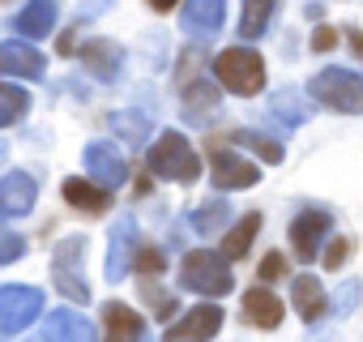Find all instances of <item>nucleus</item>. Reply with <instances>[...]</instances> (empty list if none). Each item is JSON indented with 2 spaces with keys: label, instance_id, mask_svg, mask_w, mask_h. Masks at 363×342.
<instances>
[{
  "label": "nucleus",
  "instance_id": "c9c22d12",
  "mask_svg": "<svg viewBox=\"0 0 363 342\" xmlns=\"http://www.w3.org/2000/svg\"><path fill=\"white\" fill-rule=\"evenodd\" d=\"M150 5H154L158 13H167V9H175V0H150Z\"/></svg>",
  "mask_w": 363,
  "mask_h": 342
},
{
  "label": "nucleus",
  "instance_id": "a878e982",
  "mask_svg": "<svg viewBox=\"0 0 363 342\" xmlns=\"http://www.w3.org/2000/svg\"><path fill=\"white\" fill-rule=\"evenodd\" d=\"M274 116H278L282 124H291V128H295V124H303V120H308V103H299V94H295V90H278V94H274Z\"/></svg>",
  "mask_w": 363,
  "mask_h": 342
},
{
  "label": "nucleus",
  "instance_id": "473e14b6",
  "mask_svg": "<svg viewBox=\"0 0 363 342\" xmlns=\"http://www.w3.org/2000/svg\"><path fill=\"white\" fill-rule=\"evenodd\" d=\"M111 124H116L120 133H133V141H141V133H145V120H141V116H116Z\"/></svg>",
  "mask_w": 363,
  "mask_h": 342
},
{
  "label": "nucleus",
  "instance_id": "9d476101",
  "mask_svg": "<svg viewBox=\"0 0 363 342\" xmlns=\"http://www.w3.org/2000/svg\"><path fill=\"white\" fill-rule=\"evenodd\" d=\"M86 171L103 184V189H120L128 180V167H124V154L111 145V141H94L86 145Z\"/></svg>",
  "mask_w": 363,
  "mask_h": 342
},
{
  "label": "nucleus",
  "instance_id": "f03ea898",
  "mask_svg": "<svg viewBox=\"0 0 363 342\" xmlns=\"http://www.w3.org/2000/svg\"><path fill=\"white\" fill-rule=\"evenodd\" d=\"M150 171L162 180H175V184H193L201 176V162L193 154V145L179 137V133H162L150 150Z\"/></svg>",
  "mask_w": 363,
  "mask_h": 342
},
{
  "label": "nucleus",
  "instance_id": "2eb2a0df",
  "mask_svg": "<svg viewBox=\"0 0 363 342\" xmlns=\"http://www.w3.org/2000/svg\"><path fill=\"white\" fill-rule=\"evenodd\" d=\"M82 60H86V69H90L99 82H116L120 69H124V52H120L111 39H90L86 52H82Z\"/></svg>",
  "mask_w": 363,
  "mask_h": 342
},
{
  "label": "nucleus",
  "instance_id": "6ab92c4d",
  "mask_svg": "<svg viewBox=\"0 0 363 342\" xmlns=\"http://www.w3.org/2000/svg\"><path fill=\"white\" fill-rule=\"evenodd\" d=\"M184 116H189L193 124L214 120V116H218V90H214L210 82H193V86L184 90Z\"/></svg>",
  "mask_w": 363,
  "mask_h": 342
},
{
  "label": "nucleus",
  "instance_id": "f257e3e1",
  "mask_svg": "<svg viewBox=\"0 0 363 342\" xmlns=\"http://www.w3.org/2000/svg\"><path fill=\"white\" fill-rule=\"evenodd\" d=\"M312 99L333 107V111H346V116H363V77L354 69H320L312 77Z\"/></svg>",
  "mask_w": 363,
  "mask_h": 342
},
{
  "label": "nucleus",
  "instance_id": "f8f14e48",
  "mask_svg": "<svg viewBox=\"0 0 363 342\" xmlns=\"http://www.w3.org/2000/svg\"><path fill=\"white\" fill-rule=\"evenodd\" d=\"M39 342H94V325L82 312H73V308H56L43 321V338Z\"/></svg>",
  "mask_w": 363,
  "mask_h": 342
},
{
  "label": "nucleus",
  "instance_id": "412c9836",
  "mask_svg": "<svg viewBox=\"0 0 363 342\" xmlns=\"http://www.w3.org/2000/svg\"><path fill=\"white\" fill-rule=\"evenodd\" d=\"M141 338V316L124 308L120 299L107 304V342H137Z\"/></svg>",
  "mask_w": 363,
  "mask_h": 342
},
{
  "label": "nucleus",
  "instance_id": "39448f33",
  "mask_svg": "<svg viewBox=\"0 0 363 342\" xmlns=\"http://www.w3.org/2000/svg\"><path fill=\"white\" fill-rule=\"evenodd\" d=\"M82 248H86L82 236H65V240L56 244V253H52V278H56V291L69 295L73 304H86V299H90V287H86L82 274H77Z\"/></svg>",
  "mask_w": 363,
  "mask_h": 342
},
{
  "label": "nucleus",
  "instance_id": "4be33fe9",
  "mask_svg": "<svg viewBox=\"0 0 363 342\" xmlns=\"http://www.w3.org/2000/svg\"><path fill=\"white\" fill-rule=\"evenodd\" d=\"M56 26V0H30L18 13V31L22 35H48Z\"/></svg>",
  "mask_w": 363,
  "mask_h": 342
},
{
  "label": "nucleus",
  "instance_id": "2f4dec72",
  "mask_svg": "<svg viewBox=\"0 0 363 342\" xmlns=\"http://www.w3.org/2000/svg\"><path fill=\"white\" fill-rule=\"evenodd\" d=\"M346 257H350V240H333V244L325 248V265H329V270H337Z\"/></svg>",
  "mask_w": 363,
  "mask_h": 342
},
{
  "label": "nucleus",
  "instance_id": "bb28decb",
  "mask_svg": "<svg viewBox=\"0 0 363 342\" xmlns=\"http://www.w3.org/2000/svg\"><path fill=\"white\" fill-rule=\"evenodd\" d=\"M227 214H231V206H223V202H206V206L193 214V227H197L201 236H210V231H218V227L227 223Z\"/></svg>",
  "mask_w": 363,
  "mask_h": 342
},
{
  "label": "nucleus",
  "instance_id": "ddd939ff",
  "mask_svg": "<svg viewBox=\"0 0 363 342\" xmlns=\"http://www.w3.org/2000/svg\"><path fill=\"white\" fill-rule=\"evenodd\" d=\"M35 180L26 176V171H13V176H5L0 180V219H22V214H30V206H35Z\"/></svg>",
  "mask_w": 363,
  "mask_h": 342
},
{
  "label": "nucleus",
  "instance_id": "aec40b11",
  "mask_svg": "<svg viewBox=\"0 0 363 342\" xmlns=\"http://www.w3.org/2000/svg\"><path fill=\"white\" fill-rule=\"evenodd\" d=\"M65 202L82 214H103L107 210V189L90 180H65Z\"/></svg>",
  "mask_w": 363,
  "mask_h": 342
},
{
  "label": "nucleus",
  "instance_id": "dca6fc26",
  "mask_svg": "<svg viewBox=\"0 0 363 342\" xmlns=\"http://www.w3.org/2000/svg\"><path fill=\"white\" fill-rule=\"evenodd\" d=\"M244 321L257 325V329H278V325H282V304H278V295L265 291V287H252V291L244 295Z\"/></svg>",
  "mask_w": 363,
  "mask_h": 342
},
{
  "label": "nucleus",
  "instance_id": "7ed1b4c3",
  "mask_svg": "<svg viewBox=\"0 0 363 342\" xmlns=\"http://www.w3.org/2000/svg\"><path fill=\"white\" fill-rule=\"evenodd\" d=\"M179 282H184L189 291H197V295H214V299L235 287V278L227 270V257L223 253H206V248L184 257V265H179Z\"/></svg>",
  "mask_w": 363,
  "mask_h": 342
},
{
  "label": "nucleus",
  "instance_id": "7c9ffc66",
  "mask_svg": "<svg viewBox=\"0 0 363 342\" xmlns=\"http://www.w3.org/2000/svg\"><path fill=\"white\" fill-rule=\"evenodd\" d=\"M282 274H286V257H282V253H269V257L261 261V278L274 282V278H282Z\"/></svg>",
  "mask_w": 363,
  "mask_h": 342
},
{
  "label": "nucleus",
  "instance_id": "72a5a7b5",
  "mask_svg": "<svg viewBox=\"0 0 363 342\" xmlns=\"http://www.w3.org/2000/svg\"><path fill=\"white\" fill-rule=\"evenodd\" d=\"M137 270H145V274H158V270H162V253H154V248H145V253L137 257Z\"/></svg>",
  "mask_w": 363,
  "mask_h": 342
},
{
  "label": "nucleus",
  "instance_id": "5701e85b",
  "mask_svg": "<svg viewBox=\"0 0 363 342\" xmlns=\"http://www.w3.org/2000/svg\"><path fill=\"white\" fill-rule=\"evenodd\" d=\"M278 9V0H244V13H240V35L244 39H261L269 18Z\"/></svg>",
  "mask_w": 363,
  "mask_h": 342
},
{
  "label": "nucleus",
  "instance_id": "4468645a",
  "mask_svg": "<svg viewBox=\"0 0 363 342\" xmlns=\"http://www.w3.org/2000/svg\"><path fill=\"white\" fill-rule=\"evenodd\" d=\"M0 73H9V77H43V56L30 48V43H0Z\"/></svg>",
  "mask_w": 363,
  "mask_h": 342
},
{
  "label": "nucleus",
  "instance_id": "cd10ccee",
  "mask_svg": "<svg viewBox=\"0 0 363 342\" xmlns=\"http://www.w3.org/2000/svg\"><path fill=\"white\" fill-rule=\"evenodd\" d=\"M235 141H240V145H248V150H257L265 162H282V145H278V141H269V137H261V133H235Z\"/></svg>",
  "mask_w": 363,
  "mask_h": 342
},
{
  "label": "nucleus",
  "instance_id": "f704fd0d",
  "mask_svg": "<svg viewBox=\"0 0 363 342\" xmlns=\"http://www.w3.org/2000/svg\"><path fill=\"white\" fill-rule=\"evenodd\" d=\"M312 48H320V52H325V48H333V31H316V39H312Z\"/></svg>",
  "mask_w": 363,
  "mask_h": 342
},
{
  "label": "nucleus",
  "instance_id": "9b49d317",
  "mask_svg": "<svg viewBox=\"0 0 363 342\" xmlns=\"http://www.w3.org/2000/svg\"><path fill=\"white\" fill-rule=\"evenodd\" d=\"M210 176H214L218 189L231 193V189H252V184L261 180V171H257V162H248V158H240V154H231V150H214Z\"/></svg>",
  "mask_w": 363,
  "mask_h": 342
},
{
  "label": "nucleus",
  "instance_id": "a211bd4d",
  "mask_svg": "<svg viewBox=\"0 0 363 342\" xmlns=\"http://www.w3.org/2000/svg\"><path fill=\"white\" fill-rule=\"evenodd\" d=\"M291 299H295V312L312 325V321H320L325 316V308H329V299H325V291H320V282H316V274H299L295 282H291Z\"/></svg>",
  "mask_w": 363,
  "mask_h": 342
},
{
  "label": "nucleus",
  "instance_id": "b1692460",
  "mask_svg": "<svg viewBox=\"0 0 363 342\" xmlns=\"http://www.w3.org/2000/svg\"><path fill=\"white\" fill-rule=\"evenodd\" d=\"M257 231H261V214H248L244 223H235V227L227 231V240H223V257H227V261H240V257L252 248Z\"/></svg>",
  "mask_w": 363,
  "mask_h": 342
},
{
  "label": "nucleus",
  "instance_id": "c85d7f7f",
  "mask_svg": "<svg viewBox=\"0 0 363 342\" xmlns=\"http://www.w3.org/2000/svg\"><path fill=\"white\" fill-rule=\"evenodd\" d=\"M359 295H363V287H359L354 278H350V282H342V287H337V295H333V312H337V316H350V312L359 308Z\"/></svg>",
  "mask_w": 363,
  "mask_h": 342
},
{
  "label": "nucleus",
  "instance_id": "423d86ee",
  "mask_svg": "<svg viewBox=\"0 0 363 342\" xmlns=\"http://www.w3.org/2000/svg\"><path fill=\"white\" fill-rule=\"evenodd\" d=\"M43 308L39 287H0V333H22Z\"/></svg>",
  "mask_w": 363,
  "mask_h": 342
},
{
  "label": "nucleus",
  "instance_id": "c756f323",
  "mask_svg": "<svg viewBox=\"0 0 363 342\" xmlns=\"http://www.w3.org/2000/svg\"><path fill=\"white\" fill-rule=\"evenodd\" d=\"M22 253H26L22 236H13V231H0V265H9V261H18Z\"/></svg>",
  "mask_w": 363,
  "mask_h": 342
},
{
  "label": "nucleus",
  "instance_id": "0eeeda50",
  "mask_svg": "<svg viewBox=\"0 0 363 342\" xmlns=\"http://www.w3.org/2000/svg\"><path fill=\"white\" fill-rule=\"evenodd\" d=\"M329 227H333L329 210H303V214H295V223H291V248H295V257L299 261H316L320 248H325V240H329Z\"/></svg>",
  "mask_w": 363,
  "mask_h": 342
},
{
  "label": "nucleus",
  "instance_id": "393cba45",
  "mask_svg": "<svg viewBox=\"0 0 363 342\" xmlns=\"http://www.w3.org/2000/svg\"><path fill=\"white\" fill-rule=\"evenodd\" d=\"M26 107H30V94L22 86H0V128L18 124L26 116Z\"/></svg>",
  "mask_w": 363,
  "mask_h": 342
},
{
  "label": "nucleus",
  "instance_id": "f3484780",
  "mask_svg": "<svg viewBox=\"0 0 363 342\" xmlns=\"http://www.w3.org/2000/svg\"><path fill=\"white\" fill-rule=\"evenodd\" d=\"M223 13H227V0H184V31L206 39L223 26Z\"/></svg>",
  "mask_w": 363,
  "mask_h": 342
},
{
  "label": "nucleus",
  "instance_id": "6e6552de",
  "mask_svg": "<svg viewBox=\"0 0 363 342\" xmlns=\"http://www.w3.org/2000/svg\"><path fill=\"white\" fill-rule=\"evenodd\" d=\"M218 329H223V308L201 304V308H193V312L179 316V321L167 329V338H162V342H210Z\"/></svg>",
  "mask_w": 363,
  "mask_h": 342
},
{
  "label": "nucleus",
  "instance_id": "e433bc0d",
  "mask_svg": "<svg viewBox=\"0 0 363 342\" xmlns=\"http://www.w3.org/2000/svg\"><path fill=\"white\" fill-rule=\"evenodd\" d=\"M0 158H5V145H0Z\"/></svg>",
  "mask_w": 363,
  "mask_h": 342
},
{
  "label": "nucleus",
  "instance_id": "1a4fd4ad",
  "mask_svg": "<svg viewBox=\"0 0 363 342\" xmlns=\"http://www.w3.org/2000/svg\"><path fill=\"white\" fill-rule=\"evenodd\" d=\"M133 248H137V219L124 214V219H116L111 240H107V282H120V278L128 274Z\"/></svg>",
  "mask_w": 363,
  "mask_h": 342
},
{
  "label": "nucleus",
  "instance_id": "20e7f679",
  "mask_svg": "<svg viewBox=\"0 0 363 342\" xmlns=\"http://www.w3.org/2000/svg\"><path fill=\"white\" fill-rule=\"evenodd\" d=\"M214 73L227 90L235 94H257L265 86V60L252 52V48H227L218 60H214Z\"/></svg>",
  "mask_w": 363,
  "mask_h": 342
}]
</instances>
